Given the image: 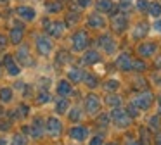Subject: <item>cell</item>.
<instances>
[{
	"instance_id": "obj_1",
	"label": "cell",
	"mask_w": 161,
	"mask_h": 145,
	"mask_svg": "<svg viewBox=\"0 0 161 145\" xmlns=\"http://www.w3.org/2000/svg\"><path fill=\"white\" fill-rule=\"evenodd\" d=\"M111 117H113V121H114V124L118 128H126L130 124V116L121 109H113Z\"/></svg>"
},
{
	"instance_id": "obj_2",
	"label": "cell",
	"mask_w": 161,
	"mask_h": 145,
	"mask_svg": "<svg viewBox=\"0 0 161 145\" xmlns=\"http://www.w3.org/2000/svg\"><path fill=\"white\" fill-rule=\"evenodd\" d=\"M151 104H153V95H151L149 92L147 93H140V95H137L135 99H133V105H137L139 109H149Z\"/></svg>"
},
{
	"instance_id": "obj_3",
	"label": "cell",
	"mask_w": 161,
	"mask_h": 145,
	"mask_svg": "<svg viewBox=\"0 0 161 145\" xmlns=\"http://www.w3.org/2000/svg\"><path fill=\"white\" fill-rule=\"evenodd\" d=\"M85 109H87L88 114H97L99 109H101V100H99V97L88 95L87 100H85Z\"/></svg>"
},
{
	"instance_id": "obj_4",
	"label": "cell",
	"mask_w": 161,
	"mask_h": 145,
	"mask_svg": "<svg viewBox=\"0 0 161 145\" xmlns=\"http://www.w3.org/2000/svg\"><path fill=\"white\" fill-rule=\"evenodd\" d=\"M73 43H75V45H73L75 50H83V48L88 45V36H87V33H85V31H78V33H75Z\"/></svg>"
},
{
	"instance_id": "obj_5",
	"label": "cell",
	"mask_w": 161,
	"mask_h": 145,
	"mask_svg": "<svg viewBox=\"0 0 161 145\" xmlns=\"http://www.w3.org/2000/svg\"><path fill=\"white\" fill-rule=\"evenodd\" d=\"M4 66H5V69H7V72L11 76H18L19 72H21V69H19V66L16 64V61L12 59V55H4Z\"/></svg>"
},
{
	"instance_id": "obj_6",
	"label": "cell",
	"mask_w": 161,
	"mask_h": 145,
	"mask_svg": "<svg viewBox=\"0 0 161 145\" xmlns=\"http://www.w3.org/2000/svg\"><path fill=\"white\" fill-rule=\"evenodd\" d=\"M69 137L73 138V140H76V142H81V140H85V138L88 137V130L85 126H75V128L69 130Z\"/></svg>"
},
{
	"instance_id": "obj_7",
	"label": "cell",
	"mask_w": 161,
	"mask_h": 145,
	"mask_svg": "<svg viewBox=\"0 0 161 145\" xmlns=\"http://www.w3.org/2000/svg\"><path fill=\"white\" fill-rule=\"evenodd\" d=\"M126 24H128V19H126L125 14H118V16H113V28H114L118 33L126 30Z\"/></svg>"
},
{
	"instance_id": "obj_8",
	"label": "cell",
	"mask_w": 161,
	"mask_h": 145,
	"mask_svg": "<svg viewBox=\"0 0 161 145\" xmlns=\"http://www.w3.org/2000/svg\"><path fill=\"white\" fill-rule=\"evenodd\" d=\"M116 66H118V69H121V71H130V69H132V59H130V55L121 54L116 59Z\"/></svg>"
},
{
	"instance_id": "obj_9",
	"label": "cell",
	"mask_w": 161,
	"mask_h": 145,
	"mask_svg": "<svg viewBox=\"0 0 161 145\" xmlns=\"http://www.w3.org/2000/svg\"><path fill=\"white\" fill-rule=\"evenodd\" d=\"M97 41H99V45H101V47L104 48L106 52H108V54H113V52H114L116 45H114V41H113V38H111V36L104 35V36H101Z\"/></svg>"
},
{
	"instance_id": "obj_10",
	"label": "cell",
	"mask_w": 161,
	"mask_h": 145,
	"mask_svg": "<svg viewBox=\"0 0 161 145\" xmlns=\"http://www.w3.org/2000/svg\"><path fill=\"white\" fill-rule=\"evenodd\" d=\"M36 48H38V52L42 55H49L50 50H52V45H50V41L47 40L45 36H40L38 40H36Z\"/></svg>"
},
{
	"instance_id": "obj_11",
	"label": "cell",
	"mask_w": 161,
	"mask_h": 145,
	"mask_svg": "<svg viewBox=\"0 0 161 145\" xmlns=\"http://www.w3.org/2000/svg\"><path fill=\"white\" fill-rule=\"evenodd\" d=\"M156 43H142L139 45V48H137V52H139L140 57H151V55L156 52Z\"/></svg>"
},
{
	"instance_id": "obj_12",
	"label": "cell",
	"mask_w": 161,
	"mask_h": 145,
	"mask_svg": "<svg viewBox=\"0 0 161 145\" xmlns=\"http://www.w3.org/2000/svg\"><path fill=\"white\" fill-rule=\"evenodd\" d=\"M47 130H49V133L50 135H56V137H59V133H61V121L59 119H54V117H50L49 119V123H47Z\"/></svg>"
},
{
	"instance_id": "obj_13",
	"label": "cell",
	"mask_w": 161,
	"mask_h": 145,
	"mask_svg": "<svg viewBox=\"0 0 161 145\" xmlns=\"http://www.w3.org/2000/svg\"><path fill=\"white\" fill-rule=\"evenodd\" d=\"M16 12L19 14V17L21 19H26V21H31V19H35V10L31 9V7H18V10Z\"/></svg>"
},
{
	"instance_id": "obj_14",
	"label": "cell",
	"mask_w": 161,
	"mask_h": 145,
	"mask_svg": "<svg viewBox=\"0 0 161 145\" xmlns=\"http://www.w3.org/2000/svg\"><path fill=\"white\" fill-rule=\"evenodd\" d=\"M104 19H102V16H99V14H90L88 16V26L90 28H104Z\"/></svg>"
},
{
	"instance_id": "obj_15",
	"label": "cell",
	"mask_w": 161,
	"mask_h": 145,
	"mask_svg": "<svg viewBox=\"0 0 161 145\" xmlns=\"http://www.w3.org/2000/svg\"><path fill=\"white\" fill-rule=\"evenodd\" d=\"M49 35H52V36H61L64 31V23H52L49 24Z\"/></svg>"
},
{
	"instance_id": "obj_16",
	"label": "cell",
	"mask_w": 161,
	"mask_h": 145,
	"mask_svg": "<svg viewBox=\"0 0 161 145\" xmlns=\"http://www.w3.org/2000/svg\"><path fill=\"white\" fill-rule=\"evenodd\" d=\"M21 38H23V26L18 24V26L11 31V41L14 45H18V43H21Z\"/></svg>"
},
{
	"instance_id": "obj_17",
	"label": "cell",
	"mask_w": 161,
	"mask_h": 145,
	"mask_svg": "<svg viewBox=\"0 0 161 145\" xmlns=\"http://www.w3.org/2000/svg\"><path fill=\"white\" fill-rule=\"evenodd\" d=\"M57 93H59L61 97H68L71 93V85L68 81H59V85H57Z\"/></svg>"
},
{
	"instance_id": "obj_18",
	"label": "cell",
	"mask_w": 161,
	"mask_h": 145,
	"mask_svg": "<svg viewBox=\"0 0 161 145\" xmlns=\"http://www.w3.org/2000/svg\"><path fill=\"white\" fill-rule=\"evenodd\" d=\"M147 24L146 23H139L135 26V31H133V38H142V36H146L147 35Z\"/></svg>"
},
{
	"instance_id": "obj_19",
	"label": "cell",
	"mask_w": 161,
	"mask_h": 145,
	"mask_svg": "<svg viewBox=\"0 0 161 145\" xmlns=\"http://www.w3.org/2000/svg\"><path fill=\"white\" fill-rule=\"evenodd\" d=\"M99 54L95 50H90V52H87L85 54V57H83V62L85 64H95V62H99Z\"/></svg>"
},
{
	"instance_id": "obj_20",
	"label": "cell",
	"mask_w": 161,
	"mask_h": 145,
	"mask_svg": "<svg viewBox=\"0 0 161 145\" xmlns=\"http://www.w3.org/2000/svg\"><path fill=\"white\" fill-rule=\"evenodd\" d=\"M147 12H149V16H153V17H159V16H161V3L151 2V3H149V9H147Z\"/></svg>"
},
{
	"instance_id": "obj_21",
	"label": "cell",
	"mask_w": 161,
	"mask_h": 145,
	"mask_svg": "<svg viewBox=\"0 0 161 145\" xmlns=\"http://www.w3.org/2000/svg\"><path fill=\"white\" fill-rule=\"evenodd\" d=\"M97 9L102 10V12H109V10H113V2L111 0H97Z\"/></svg>"
},
{
	"instance_id": "obj_22",
	"label": "cell",
	"mask_w": 161,
	"mask_h": 145,
	"mask_svg": "<svg viewBox=\"0 0 161 145\" xmlns=\"http://www.w3.org/2000/svg\"><path fill=\"white\" fill-rule=\"evenodd\" d=\"M18 59H19V62L21 64H30V55H28V48H19V52H18Z\"/></svg>"
},
{
	"instance_id": "obj_23",
	"label": "cell",
	"mask_w": 161,
	"mask_h": 145,
	"mask_svg": "<svg viewBox=\"0 0 161 145\" xmlns=\"http://www.w3.org/2000/svg\"><path fill=\"white\" fill-rule=\"evenodd\" d=\"M68 74H69V78L73 79V81H81V79H83V72L80 71V69H76V67H73V69H69V72H68Z\"/></svg>"
},
{
	"instance_id": "obj_24",
	"label": "cell",
	"mask_w": 161,
	"mask_h": 145,
	"mask_svg": "<svg viewBox=\"0 0 161 145\" xmlns=\"http://www.w3.org/2000/svg\"><path fill=\"white\" fill-rule=\"evenodd\" d=\"M0 100H2V102H11L12 100V90L11 88H0Z\"/></svg>"
},
{
	"instance_id": "obj_25",
	"label": "cell",
	"mask_w": 161,
	"mask_h": 145,
	"mask_svg": "<svg viewBox=\"0 0 161 145\" xmlns=\"http://www.w3.org/2000/svg\"><path fill=\"white\" fill-rule=\"evenodd\" d=\"M68 110V99H59L57 100V112L64 114Z\"/></svg>"
},
{
	"instance_id": "obj_26",
	"label": "cell",
	"mask_w": 161,
	"mask_h": 145,
	"mask_svg": "<svg viewBox=\"0 0 161 145\" xmlns=\"http://www.w3.org/2000/svg\"><path fill=\"white\" fill-rule=\"evenodd\" d=\"M83 79H85V83H87V86H90V88L97 86V78H94L92 74H85Z\"/></svg>"
},
{
	"instance_id": "obj_27",
	"label": "cell",
	"mask_w": 161,
	"mask_h": 145,
	"mask_svg": "<svg viewBox=\"0 0 161 145\" xmlns=\"http://www.w3.org/2000/svg\"><path fill=\"white\" fill-rule=\"evenodd\" d=\"M106 102H108L109 105H114V107H118L119 104H121V99H119L118 95H109V97H108V100H106Z\"/></svg>"
},
{
	"instance_id": "obj_28",
	"label": "cell",
	"mask_w": 161,
	"mask_h": 145,
	"mask_svg": "<svg viewBox=\"0 0 161 145\" xmlns=\"http://www.w3.org/2000/svg\"><path fill=\"white\" fill-rule=\"evenodd\" d=\"M63 9V3H47V10L49 12H59V10Z\"/></svg>"
},
{
	"instance_id": "obj_29",
	"label": "cell",
	"mask_w": 161,
	"mask_h": 145,
	"mask_svg": "<svg viewBox=\"0 0 161 145\" xmlns=\"http://www.w3.org/2000/svg\"><path fill=\"white\" fill-rule=\"evenodd\" d=\"M118 86H119V83L116 81V79H109V81H106L104 88H106V90H116Z\"/></svg>"
},
{
	"instance_id": "obj_30",
	"label": "cell",
	"mask_w": 161,
	"mask_h": 145,
	"mask_svg": "<svg viewBox=\"0 0 161 145\" xmlns=\"http://www.w3.org/2000/svg\"><path fill=\"white\" fill-rule=\"evenodd\" d=\"M11 145H26V140L21 137V135H14V138H12Z\"/></svg>"
},
{
	"instance_id": "obj_31",
	"label": "cell",
	"mask_w": 161,
	"mask_h": 145,
	"mask_svg": "<svg viewBox=\"0 0 161 145\" xmlns=\"http://www.w3.org/2000/svg\"><path fill=\"white\" fill-rule=\"evenodd\" d=\"M137 9L139 10H147L149 9V2H147V0H137Z\"/></svg>"
},
{
	"instance_id": "obj_32",
	"label": "cell",
	"mask_w": 161,
	"mask_h": 145,
	"mask_svg": "<svg viewBox=\"0 0 161 145\" xmlns=\"http://www.w3.org/2000/svg\"><path fill=\"white\" fill-rule=\"evenodd\" d=\"M126 114H128L130 117H135L137 114H139V107L133 105V104H130V107H128V110H126Z\"/></svg>"
},
{
	"instance_id": "obj_33",
	"label": "cell",
	"mask_w": 161,
	"mask_h": 145,
	"mask_svg": "<svg viewBox=\"0 0 161 145\" xmlns=\"http://www.w3.org/2000/svg\"><path fill=\"white\" fill-rule=\"evenodd\" d=\"M149 126L153 128V130H158V128H159V117L158 116H153L149 119Z\"/></svg>"
},
{
	"instance_id": "obj_34",
	"label": "cell",
	"mask_w": 161,
	"mask_h": 145,
	"mask_svg": "<svg viewBox=\"0 0 161 145\" xmlns=\"http://www.w3.org/2000/svg\"><path fill=\"white\" fill-rule=\"evenodd\" d=\"M49 99H50L49 93H47V92H42V93L38 95V99H36V100H38V104H45V102H49Z\"/></svg>"
},
{
	"instance_id": "obj_35",
	"label": "cell",
	"mask_w": 161,
	"mask_h": 145,
	"mask_svg": "<svg viewBox=\"0 0 161 145\" xmlns=\"http://www.w3.org/2000/svg\"><path fill=\"white\" fill-rule=\"evenodd\" d=\"M132 69H139V71H142V69H146V64H144L142 61H133L132 62Z\"/></svg>"
},
{
	"instance_id": "obj_36",
	"label": "cell",
	"mask_w": 161,
	"mask_h": 145,
	"mask_svg": "<svg viewBox=\"0 0 161 145\" xmlns=\"http://www.w3.org/2000/svg\"><path fill=\"white\" fill-rule=\"evenodd\" d=\"M81 117V114H80V109H73L71 110V114H69V119H73V121H78Z\"/></svg>"
},
{
	"instance_id": "obj_37",
	"label": "cell",
	"mask_w": 161,
	"mask_h": 145,
	"mask_svg": "<svg viewBox=\"0 0 161 145\" xmlns=\"http://www.w3.org/2000/svg\"><path fill=\"white\" fill-rule=\"evenodd\" d=\"M90 145H102V137L101 135H97V137H94L90 140Z\"/></svg>"
},
{
	"instance_id": "obj_38",
	"label": "cell",
	"mask_w": 161,
	"mask_h": 145,
	"mask_svg": "<svg viewBox=\"0 0 161 145\" xmlns=\"http://www.w3.org/2000/svg\"><path fill=\"white\" fill-rule=\"evenodd\" d=\"M7 45V36H4V35H0V48L5 47Z\"/></svg>"
},
{
	"instance_id": "obj_39",
	"label": "cell",
	"mask_w": 161,
	"mask_h": 145,
	"mask_svg": "<svg viewBox=\"0 0 161 145\" xmlns=\"http://www.w3.org/2000/svg\"><path fill=\"white\" fill-rule=\"evenodd\" d=\"M90 2H92V0H78V5H80V7H87Z\"/></svg>"
},
{
	"instance_id": "obj_40",
	"label": "cell",
	"mask_w": 161,
	"mask_h": 145,
	"mask_svg": "<svg viewBox=\"0 0 161 145\" xmlns=\"http://www.w3.org/2000/svg\"><path fill=\"white\" fill-rule=\"evenodd\" d=\"M154 30H156V31H159V33H161V19L158 21L156 24H154Z\"/></svg>"
},
{
	"instance_id": "obj_41",
	"label": "cell",
	"mask_w": 161,
	"mask_h": 145,
	"mask_svg": "<svg viewBox=\"0 0 161 145\" xmlns=\"http://www.w3.org/2000/svg\"><path fill=\"white\" fill-rule=\"evenodd\" d=\"M156 145H161V135H158V137H156Z\"/></svg>"
},
{
	"instance_id": "obj_42",
	"label": "cell",
	"mask_w": 161,
	"mask_h": 145,
	"mask_svg": "<svg viewBox=\"0 0 161 145\" xmlns=\"http://www.w3.org/2000/svg\"><path fill=\"white\" fill-rule=\"evenodd\" d=\"M9 3V0H0V5H7Z\"/></svg>"
},
{
	"instance_id": "obj_43",
	"label": "cell",
	"mask_w": 161,
	"mask_h": 145,
	"mask_svg": "<svg viewBox=\"0 0 161 145\" xmlns=\"http://www.w3.org/2000/svg\"><path fill=\"white\" fill-rule=\"evenodd\" d=\"M126 145H140V143H137V142H128Z\"/></svg>"
},
{
	"instance_id": "obj_44",
	"label": "cell",
	"mask_w": 161,
	"mask_h": 145,
	"mask_svg": "<svg viewBox=\"0 0 161 145\" xmlns=\"http://www.w3.org/2000/svg\"><path fill=\"white\" fill-rule=\"evenodd\" d=\"M0 145H7V143H5V140H4V138H0Z\"/></svg>"
},
{
	"instance_id": "obj_45",
	"label": "cell",
	"mask_w": 161,
	"mask_h": 145,
	"mask_svg": "<svg viewBox=\"0 0 161 145\" xmlns=\"http://www.w3.org/2000/svg\"><path fill=\"white\" fill-rule=\"evenodd\" d=\"M108 145H118V143H108Z\"/></svg>"
},
{
	"instance_id": "obj_46",
	"label": "cell",
	"mask_w": 161,
	"mask_h": 145,
	"mask_svg": "<svg viewBox=\"0 0 161 145\" xmlns=\"http://www.w3.org/2000/svg\"><path fill=\"white\" fill-rule=\"evenodd\" d=\"M128 2H130V0H128Z\"/></svg>"
}]
</instances>
